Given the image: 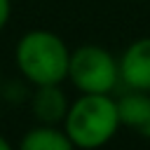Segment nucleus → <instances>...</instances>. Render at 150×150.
<instances>
[{"mask_svg":"<svg viewBox=\"0 0 150 150\" xmlns=\"http://www.w3.org/2000/svg\"><path fill=\"white\" fill-rule=\"evenodd\" d=\"M19 148L21 150H73V143L66 136L61 124L35 122L30 129L21 134Z\"/></svg>","mask_w":150,"mask_h":150,"instance_id":"7","label":"nucleus"},{"mask_svg":"<svg viewBox=\"0 0 150 150\" xmlns=\"http://www.w3.org/2000/svg\"><path fill=\"white\" fill-rule=\"evenodd\" d=\"M117 63L120 84L124 89L150 91V35L131 40L117 56Z\"/></svg>","mask_w":150,"mask_h":150,"instance_id":"4","label":"nucleus"},{"mask_svg":"<svg viewBox=\"0 0 150 150\" xmlns=\"http://www.w3.org/2000/svg\"><path fill=\"white\" fill-rule=\"evenodd\" d=\"M0 82H2V63H0Z\"/></svg>","mask_w":150,"mask_h":150,"instance_id":"11","label":"nucleus"},{"mask_svg":"<svg viewBox=\"0 0 150 150\" xmlns=\"http://www.w3.org/2000/svg\"><path fill=\"white\" fill-rule=\"evenodd\" d=\"M70 47L66 40L47 28H30L19 35L14 45L16 73L30 84H63L68 80Z\"/></svg>","mask_w":150,"mask_h":150,"instance_id":"1","label":"nucleus"},{"mask_svg":"<svg viewBox=\"0 0 150 150\" xmlns=\"http://www.w3.org/2000/svg\"><path fill=\"white\" fill-rule=\"evenodd\" d=\"M30 91L33 87L19 75V77H12V80H2L0 82V98L5 103H12V105H21V103H28L30 98Z\"/></svg>","mask_w":150,"mask_h":150,"instance_id":"8","label":"nucleus"},{"mask_svg":"<svg viewBox=\"0 0 150 150\" xmlns=\"http://www.w3.org/2000/svg\"><path fill=\"white\" fill-rule=\"evenodd\" d=\"M68 82L77 94H112L120 87L117 56L103 45H80L70 49Z\"/></svg>","mask_w":150,"mask_h":150,"instance_id":"3","label":"nucleus"},{"mask_svg":"<svg viewBox=\"0 0 150 150\" xmlns=\"http://www.w3.org/2000/svg\"><path fill=\"white\" fill-rule=\"evenodd\" d=\"M68 105H70V98L63 91V84L33 87L30 98H28V108L33 112V120L45 122V124H61Z\"/></svg>","mask_w":150,"mask_h":150,"instance_id":"5","label":"nucleus"},{"mask_svg":"<svg viewBox=\"0 0 150 150\" xmlns=\"http://www.w3.org/2000/svg\"><path fill=\"white\" fill-rule=\"evenodd\" d=\"M136 2H145V0H136Z\"/></svg>","mask_w":150,"mask_h":150,"instance_id":"12","label":"nucleus"},{"mask_svg":"<svg viewBox=\"0 0 150 150\" xmlns=\"http://www.w3.org/2000/svg\"><path fill=\"white\" fill-rule=\"evenodd\" d=\"M73 148L96 150L108 145L122 129L112 94H77L61 122Z\"/></svg>","mask_w":150,"mask_h":150,"instance_id":"2","label":"nucleus"},{"mask_svg":"<svg viewBox=\"0 0 150 150\" xmlns=\"http://www.w3.org/2000/svg\"><path fill=\"white\" fill-rule=\"evenodd\" d=\"M115 103L120 124L150 141V91L124 89V94L115 96Z\"/></svg>","mask_w":150,"mask_h":150,"instance_id":"6","label":"nucleus"},{"mask_svg":"<svg viewBox=\"0 0 150 150\" xmlns=\"http://www.w3.org/2000/svg\"><path fill=\"white\" fill-rule=\"evenodd\" d=\"M0 150H9V138H5L0 134Z\"/></svg>","mask_w":150,"mask_h":150,"instance_id":"10","label":"nucleus"},{"mask_svg":"<svg viewBox=\"0 0 150 150\" xmlns=\"http://www.w3.org/2000/svg\"><path fill=\"white\" fill-rule=\"evenodd\" d=\"M12 19V0H0V33L7 28Z\"/></svg>","mask_w":150,"mask_h":150,"instance_id":"9","label":"nucleus"}]
</instances>
